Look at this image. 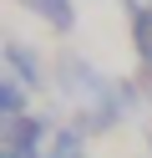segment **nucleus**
I'll return each mask as SVG.
<instances>
[{
    "instance_id": "2",
    "label": "nucleus",
    "mask_w": 152,
    "mask_h": 158,
    "mask_svg": "<svg viewBox=\"0 0 152 158\" xmlns=\"http://www.w3.org/2000/svg\"><path fill=\"white\" fill-rule=\"evenodd\" d=\"M15 5H25L30 15H41V21H46L51 31H61V36L76 31V0H15Z\"/></svg>"
},
{
    "instance_id": "3",
    "label": "nucleus",
    "mask_w": 152,
    "mask_h": 158,
    "mask_svg": "<svg viewBox=\"0 0 152 158\" xmlns=\"http://www.w3.org/2000/svg\"><path fill=\"white\" fill-rule=\"evenodd\" d=\"M5 61H10V77H15L20 87H41L46 77H41V56L30 51L25 41H5Z\"/></svg>"
},
{
    "instance_id": "6",
    "label": "nucleus",
    "mask_w": 152,
    "mask_h": 158,
    "mask_svg": "<svg viewBox=\"0 0 152 158\" xmlns=\"http://www.w3.org/2000/svg\"><path fill=\"white\" fill-rule=\"evenodd\" d=\"M0 158H15V153H0Z\"/></svg>"
},
{
    "instance_id": "5",
    "label": "nucleus",
    "mask_w": 152,
    "mask_h": 158,
    "mask_svg": "<svg viewBox=\"0 0 152 158\" xmlns=\"http://www.w3.org/2000/svg\"><path fill=\"white\" fill-rule=\"evenodd\" d=\"M0 112H5V123L30 112V107H25V87H20L15 77H5V82H0Z\"/></svg>"
},
{
    "instance_id": "1",
    "label": "nucleus",
    "mask_w": 152,
    "mask_h": 158,
    "mask_svg": "<svg viewBox=\"0 0 152 158\" xmlns=\"http://www.w3.org/2000/svg\"><path fill=\"white\" fill-rule=\"evenodd\" d=\"M41 138H51V117H41V112L10 117V123H5V153H15V158H41Z\"/></svg>"
},
{
    "instance_id": "4",
    "label": "nucleus",
    "mask_w": 152,
    "mask_h": 158,
    "mask_svg": "<svg viewBox=\"0 0 152 158\" xmlns=\"http://www.w3.org/2000/svg\"><path fill=\"white\" fill-rule=\"evenodd\" d=\"M46 158H86V133L81 127H56L46 143Z\"/></svg>"
}]
</instances>
